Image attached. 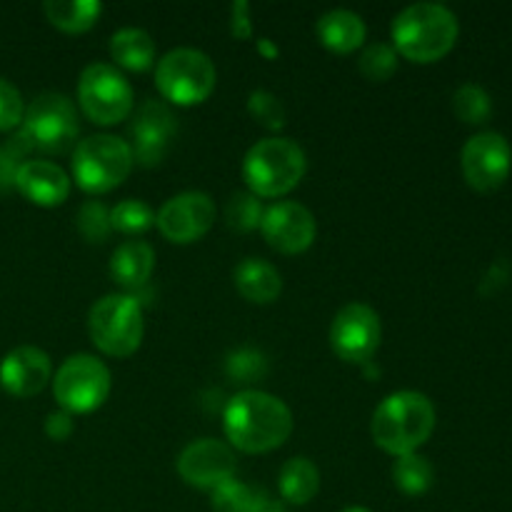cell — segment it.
<instances>
[{
    "label": "cell",
    "instance_id": "37",
    "mask_svg": "<svg viewBox=\"0 0 512 512\" xmlns=\"http://www.w3.org/2000/svg\"><path fill=\"white\" fill-rule=\"evenodd\" d=\"M230 30L238 40H248L253 35V23H250V5L245 0H235L230 5Z\"/></svg>",
    "mask_w": 512,
    "mask_h": 512
},
{
    "label": "cell",
    "instance_id": "15",
    "mask_svg": "<svg viewBox=\"0 0 512 512\" xmlns=\"http://www.w3.org/2000/svg\"><path fill=\"white\" fill-rule=\"evenodd\" d=\"M175 133H178V120L168 105L158 100L143 103L128 128L133 160H138L140 165H158Z\"/></svg>",
    "mask_w": 512,
    "mask_h": 512
},
{
    "label": "cell",
    "instance_id": "11",
    "mask_svg": "<svg viewBox=\"0 0 512 512\" xmlns=\"http://www.w3.org/2000/svg\"><path fill=\"white\" fill-rule=\"evenodd\" d=\"M380 315L365 303H348L330 323V348L345 363H368L380 348Z\"/></svg>",
    "mask_w": 512,
    "mask_h": 512
},
{
    "label": "cell",
    "instance_id": "13",
    "mask_svg": "<svg viewBox=\"0 0 512 512\" xmlns=\"http://www.w3.org/2000/svg\"><path fill=\"white\" fill-rule=\"evenodd\" d=\"M215 223V203L208 193L200 190H188L168 203L155 215V225L170 243L188 245L203 238Z\"/></svg>",
    "mask_w": 512,
    "mask_h": 512
},
{
    "label": "cell",
    "instance_id": "33",
    "mask_svg": "<svg viewBox=\"0 0 512 512\" xmlns=\"http://www.w3.org/2000/svg\"><path fill=\"white\" fill-rule=\"evenodd\" d=\"M248 113L268 130H280L285 125V105L270 90H253L250 93Z\"/></svg>",
    "mask_w": 512,
    "mask_h": 512
},
{
    "label": "cell",
    "instance_id": "12",
    "mask_svg": "<svg viewBox=\"0 0 512 512\" xmlns=\"http://www.w3.org/2000/svg\"><path fill=\"white\" fill-rule=\"evenodd\" d=\"M460 165L468 185L478 193H493L512 170L510 143L500 133H478L465 143Z\"/></svg>",
    "mask_w": 512,
    "mask_h": 512
},
{
    "label": "cell",
    "instance_id": "16",
    "mask_svg": "<svg viewBox=\"0 0 512 512\" xmlns=\"http://www.w3.org/2000/svg\"><path fill=\"white\" fill-rule=\"evenodd\" d=\"M235 468V453L215 438L195 440L178 455V475L200 490H213L235 478Z\"/></svg>",
    "mask_w": 512,
    "mask_h": 512
},
{
    "label": "cell",
    "instance_id": "31",
    "mask_svg": "<svg viewBox=\"0 0 512 512\" xmlns=\"http://www.w3.org/2000/svg\"><path fill=\"white\" fill-rule=\"evenodd\" d=\"M225 373L235 380V383H258L268 373V360L260 350L255 348H240L228 355L225 360Z\"/></svg>",
    "mask_w": 512,
    "mask_h": 512
},
{
    "label": "cell",
    "instance_id": "26",
    "mask_svg": "<svg viewBox=\"0 0 512 512\" xmlns=\"http://www.w3.org/2000/svg\"><path fill=\"white\" fill-rule=\"evenodd\" d=\"M435 480V470L430 465V460L420 453L400 455L393 463V483L398 485V490L410 498H418L430 490Z\"/></svg>",
    "mask_w": 512,
    "mask_h": 512
},
{
    "label": "cell",
    "instance_id": "40",
    "mask_svg": "<svg viewBox=\"0 0 512 512\" xmlns=\"http://www.w3.org/2000/svg\"><path fill=\"white\" fill-rule=\"evenodd\" d=\"M343 512H370L368 508H345Z\"/></svg>",
    "mask_w": 512,
    "mask_h": 512
},
{
    "label": "cell",
    "instance_id": "30",
    "mask_svg": "<svg viewBox=\"0 0 512 512\" xmlns=\"http://www.w3.org/2000/svg\"><path fill=\"white\" fill-rule=\"evenodd\" d=\"M110 225L125 235H140L155 225V213L143 200H123L110 210Z\"/></svg>",
    "mask_w": 512,
    "mask_h": 512
},
{
    "label": "cell",
    "instance_id": "32",
    "mask_svg": "<svg viewBox=\"0 0 512 512\" xmlns=\"http://www.w3.org/2000/svg\"><path fill=\"white\" fill-rule=\"evenodd\" d=\"M75 228H78V233L88 243H103L110 235V230H113V225H110V210L100 200H88V203L80 205Z\"/></svg>",
    "mask_w": 512,
    "mask_h": 512
},
{
    "label": "cell",
    "instance_id": "10",
    "mask_svg": "<svg viewBox=\"0 0 512 512\" xmlns=\"http://www.w3.org/2000/svg\"><path fill=\"white\" fill-rule=\"evenodd\" d=\"M78 103L93 123L115 125L133 113V88L115 65L90 63L80 73Z\"/></svg>",
    "mask_w": 512,
    "mask_h": 512
},
{
    "label": "cell",
    "instance_id": "2",
    "mask_svg": "<svg viewBox=\"0 0 512 512\" xmlns=\"http://www.w3.org/2000/svg\"><path fill=\"white\" fill-rule=\"evenodd\" d=\"M435 405L418 390H398L375 408L370 433L385 453L410 455L430 440L435 430Z\"/></svg>",
    "mask_w": 512,
    "mask_h": 512
},
{
    "label": "cell",
    "instance_id": "6",
    "mask_svg": "<svg viewBox=\"0 0 512 512\" xmlns=\"http://www.w3.org/2000/svg\"><path fill=\"white\" fill-rule=\"evenodd\" d=\"M78 135V113L68 95L40 93L25 108L15 143L28 150H45V153H65L75 143Z\"/></svg>",
    "mask_w": 512,
    "mask_h": 512
},
{
    "label": "cell",
    "instance_id": "5",
    "mask_svg": "<svg viewBox=\"0 0 512 512\" xmlns=\"http://www.w3.org/2000/svg\"><path fill=\"white\" fill-rule=\"evenodd\" d=\"M88 333L100 353L110 358H128L143 343V305L133 295H103L88 313Z\"/></svg>",
    "mask_w": 512,
    "mask_h": 512
},
{
    "label": "cell",
    "instance_id": "39",
    "mask_svg": "<svg viewBox=\"0 0 512 512\" xmlns=\"http://www.w3.org/2000/svg\"><path fill=\"white\" fill-rule=\"evenodd\" d=\"M263 512H288L285 508H280V505H270L268 510H263Z\"/></svg>",
    "mask_w": 512,
    "mask_h": 512
},
{
    "label": "cell",
    "instance_id": "1",
    "mask_svg": "<svg viewBox=\"0 0 512 512\" xmlns=\"http://www.w3.org/2000/svg\"><path fill=\"white\" fill-rule=\"evenodd\" d=\"M223 428L230 445L243 453H270L293 433V413L275 395L243 390L225 405Z\"/></svg>",
    "mask_w": 512,
    "mask_h": 512
},
{
    "label": "cell",
    "instance_id": "27",
    "mask_svg": "<svg viewBox=\"0 0 512 512\" xmlns=\"http://www.w3.org/2000/svg\"><path fill=\"white\" fill-rule=\"evenodd\" d=\"M453 110L463 123L480 125L490 118V113H493V103H490V95L485 93L480 85L465 83L455 90Z\"/></svg>",
    "mask_w": 512,
    "mask_h": 512
},
{
    "label": "cell",
    "instance_id": "3",
    "mask_svg": "<svg viewBox=\"0 0 512 512\" xmlns=\"http://www.w3.org/2000/svg\"><path fill=\"white\" fill-rule=\"evenodd\" d=\"M393 48L413 63H435L455 48L460 25L440 3H413L393 20Z\"/></svg>",
    "mask_w": 512,
    "mask_h": 512
},
{
    "label": "cell",
    "instance_id": "23",
    "mask_svg": "<svg viewBox=\"0 0 512 512\" xmlns=\"http://www.w3.org/2000/svg\"><path fill=\"white\" fill-rule=\"evenodd\" d=\"M110 55L120 68L148 70L155 63V40L143 28H120L110 38Z\"/></svg>",
    "mask_w": 512,
    "mask_h": 512
},
{
    "label": "cell",
    "instance_id": "25",
    "mask_svg": "<svg viewBox=\"0 0 512 512\" xmlns=\"http://www.w3.org/2000/svg\"><path fill=\"white\" fill-rule=\"evenodd\" d=\"M43 13L65 33H85L98 23L103 5L98 0H45Z\"/></svg>",
    "mask_w": 512,
    "mask_h": 512
},
{
    "label": "cell",
    "instance_id": "9",
    "mask_svg": "<svg viewBox=\"0 0 512 512\" xmlns=\"http://www.w3.org/2000/svg\"><path fill=\"white\" fill-rule=\"evenodd\" d=\"M110 370L95 355L78 353L63 360L53 378V395L70 415L93 413L110 395Z\"/></svg>",
    "mask_w": 512,
    "mask_h": 512
},
{
    "label": "cell",
    "instance_id": "28",
    "mask_svg": "<svg viewBox=\"0 0 512 512\" xmlns=\"http://www.w3.org/2000/svg\"><path fill=\"white\" fill-rule=\"evenodd\" d=\"M265 208L260 205V198L253 193H233L228 205H225V220L238 233H250V230L260 228L263 223Z\"/></svg>",
    "mask_w": 512,
    "mask_h": 512
},
{
    "label": "cell",
    "instance_id": "14",
    "mask_svg": "<svg viewBox=\"0 0 512 512\" xmlns=\"http://www.w3.org/2000/svg\"><path fill=\"white\" fill-rule=\"evenodd\" d=\"M260 230L273 250L283 255H298L313 245L318 223L305 205L295 203V200H280V203L265 208Z\"/></svg>",
    "mask_w": 512,
    "mask_h": 512
},
{
    "label": "cell",
    "instance_id": "34",
    "mask_svg": "<svg viewBox=\"0 0 512 512\" xmlns=\"http://www.w3.org/2000/svg\"><path fill=\"white\" fill-rule=\"evenodd\" d=\"M25 115L23 98H20V90L13 83H8L5 78H0V133H8V130L20 128Z\"/></svg>",
    "mask_w": 512,
    "mask_h": 512
},
{
    "label": "cell",
    "instance_id": "36",
    "mask_svg": "<svg viewBox=\"0 0 512 512\" xmlns=\"http://www.w3.org/2000/svg\"><path fill=\"white\" fill-rule=\"evenodd\" d=\"M73 430H75L73 415L65 413V410L50 413L48 418H45V435H48L50 440H55V443H63V440H68L70 435H73Z\"/></svg>",
    "mask_w": 512,
    "mask_h": 512
},
{
    "label": "cell",
    "instance_id": "7",
    "mask_svg": "<svg viewBox=\"0 0 512 512\" xmlns=\"http://www.w3.org/2000/svg\"><path fill=\"white\" fill-rule=\"evenodd\" d=\"M133 165L128 140L115 135H90L73 150V178L85 193H108L118 188Z\"/></svg>",
    "mask_w": 512,
    "mask_h": 512
},
{
    "label": "cell",
    "instance_id": "24",
    "mask_svg": "<svg viewBox=\"0 0 512 512\" xmlns=\"http://www.w3.org/2000/svg\"><path fill=\"white\" fill-rule=\"evenodd\" d=\"M210 508L215 512H263L270 508V503L263 488L230 478L210 490Z\"/></svg>",
    "mask_w": 512,
    "mask_h": 512
},
{
    "label": "cell",
    "instance_id": "35",
    "mask_svg": "<svg viewBox=\"0 0 512 512\" xmlns=\"http://www.w3.org/2000/svg\"><path fill=\"white\" fill-rule=\"evenodd\" d=\"M25 150L18 143H8L0 148V193H8L10 188H15V175H18L20 163H23Z\"/></svg>",
    "mask_w": 512,
    "mask_h": 512
},
{
    "label": "cell",
    "instance_id": "8",
    "mask_svg": "<svg viewBox=\"0 0 512 512\" xmlns=\"http://www.w3.org/2000/svg\"><path fill=\"white\" fill-rule=\"evenodd\" d=\"M218 83L213 60L195 48H175L158 60L155 85L175 105H198L210 98Z\"/></svg>",
    "mask_w": 512,
    "mask_h": 512
},
{
    "label": "cell",
    "instance_id": "20",
    "mask_svg": "<svg viewBox=\"0 0 512 512\" xmlns=\"http://www.w3.org/2000/svg\"><path fill=\"white\" fill-rule=\"evenodd\" d=\"M233 280L238 293L250 303H273L283 290V278L275 270V265L265 263L263 258H245L240 260L238 268L233 270Z\"/></svg>",
    "mask_w": 512,
    "mask_h": 512
},
{
    "label": "cell",
    "instance_id": "18",
    "mask_svg": "<svg viewBox=\"0 0 512 512\" xmlns=\"http://www.w3.org/2000/svg\"><path fill=\"white\" fill-rule=\"evenodd\" d=\"M15 190L40 208H58L68 200L70 178L48 160H23L15 175Z\"/></svg>",
    "mask_w": 512,
    "mask_h": 512
},
{
    "label": "cell",
    "instance_id": "21",
    "mask_svg": "<svg viewBox=\"0 0 512 512\" xmlns=\"http://www.w3.org/2000/svg\"><path fill=\"white\" fill-rule=\"evenodd\" d=\"M155 270V250L143 240H128L118 245L110 258V275L123 288H140Z\"/></svg>",
    "mask_w": 512,
    "mask_h": 512
},
{
    "label": "cell",
    "instance_id": "29",
    "mask_svg": "<svg viewBox=\"0 0 512 512\" xmlns=\"http://www.w3.org/2000/svg\"><path fill=\"white\" fill-rule=\"evenodd\" d=\"M398 50L390 43H373L360 53L358 68L373 83H383L398 70Z\"/></svg>",
    "mask_w": 512,
    "mask_h": 512
},
{
    "label": "cell",
    "instance_id": "22",
    "mask_svg": "<svg viewBox=\"0 0 512 512\" xmlns=\"http://www.w3.org/2000/svg\"><path fill=\"white\" fill-rule=\"evenodd\" d=\"M278 490L283 500L290 505H305L318 495L320 490V470L313 460L303 458H290L288 463L280 468L278 475Z\"/></svg>",
    "mask_w": 512,
    "mask_h": 512
},
{
    "label": "cell",
    "instance_id": "17",
    "mask_svg": "<svg viewBox=\"0 0 512 512\" xmlns=\"http://www.w3.org/2000/svg\"><path fill=\"white\" fill-rule=\"evenodd\" d=\"M53 380L48 353L35 345H20L0 360V385L15 398H33Z\"/></svg>",
    "mask_w": 512,
    "mask_h": 512
},
{
    "label": "cell",
    "instance_id": "38",
    "mask_svg": "<svg viewBox=\"0 0 512 512\" xmlns=\"http://www.w3.org/2000/svg\"><path fill=\"white\" fill-rule=\"evenodd\" d=\"M258 48L263 50V53L268 55V58H275V55H278V48H273L268 38H260V40H258Z\"/></svg>",
    "mask_w": 512,
    "mask_h": 512
},
{
    "label": "cell",
    "instance_id": "19",
    "mask_svg": "<svg viewBox=\"0 0 512 512\" xmlns=\"http://www.w3.org/2000/svg\"><path fill=\"white\" fill-rule=\"evenodd\" d=\"M315 33H318L320 43L325 45L333 53H353L355 48H360L365 40V23L358 13L345 8L328 10V13L320 15V20L315 23Z\"/></svg>",
    "mask_w": 512,
    "mask_h": 512
},
{
    "label": "cell",
    "instance_id": "4",
    "mask_svg": "<svg viewBox=\"0 0 512 512\" xmlns=\"http://www.w3.org/2000/svg\"><path fill=\"white\" fill-rule=\"evenodd\" d=\"M305 168L308 160L295 140L265 138L245 153L243 178L258 198H280L303 180Z\"/></svg>",
    "mask_w": 512,
    "mask_h": 512
}]
</instances>
